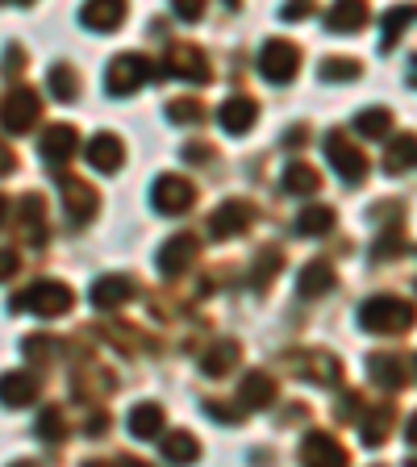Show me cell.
<instances>
[{
	"instance_id": "50",
	"label": "cell",
	"mask_w": 417,
	"mask_h": 467,
	"mask_svg": "<svg viewBox=\"0 0 417 467\" xmlns=\"http://www.w3.org/2000/svg\"><path fill=\"white\" fill-rule=\"evenodd\" d=\"M409 84L417 88V58H413V67H409Z\"/></svg>"
},
{
	"instance_id": "20",
	"label": "cell",
	"mask_w": 417,
	"mask_h": 467,
	"mask_svg": "<svg viewBox=\"0 0 417 467\" xmlns=\"http://www.w3.org/2000/svg\"><path fill=\"white\" fill-rule=\"evenodd\" d=\"M79 17H84L88 29L109 34V29H117V26H121V17H126V0H88Z\"/></svg>"
},
{
	"instance_id": "38",
	"label": "cell",
	"mask_w": 417,
	"mask_h": 467,
	"mask_svg": "<svg viewBox=\"0 0 417 467\" xmlns=\"http://www.w3.org/2000/svg\"><path fill=\"white\" fill-rule=\"evenodd\" d=\"M204 413L214 421H225V426H238L243 421V413H246V405L238 400V405H230V400H204Z\"/></svg>"
},
{
	"instance_id": "1",
	"label": "cell",
	"mask_w": 417,
	"mask_h": 467,
	"mask_svg": "<svg viewBox=\"0 0 417 467\" xmlns=\"http://www.w3.org/2000/svg\"><path fill=\"white\" fill-rule=\"evenodd\" d=\"M417 321V309L405 296H368L360 305V326L368 334H405Z\"/></svg>"
},
{
	"instance_id": "40",
	"label": "cell",
	"mask_w": 417,
	"mask_h": 467,
	"mask_svg": "<svg viewBox=\"0 0 417 467\" xmlns=\"http://www.w3.org/2000/svg\"><path fill=\"white\" fill-rule=\"evenodd\" d=\"M21 355H26L29 363L50 359V355H55V342H50V338H42V334H34V338H26V342H21Z\"/></svg>"
},
{
	"instance_id": "10",
	"label": "cell",
	"mask_w": 417,
	"mask_h": 467,
	"mask_svg": "<svg viewBox=\"0 0 417 467\" xmlns=\"http://www.w3.org/2000/svg\"><path fill=\"white\" fill-rule=\"evenodd\" d=\"M196 254H201V243H196L193 234H175V238H167V243L159 246L155 263L163 275H184L196 263Z\"/></svg>"
},
{
	"instance_id": "28",
	"label": "cell",
	"mask_w": 417,
	"mask_h": 467,
	"mask_svg": "<svg viewBox=\"0 0 417 467\" xmlns=\"http://www.w3.org/2000/svg\"><path fill=\"white\" fill-rule=\"evenodd\" d=\"M47 88H50V97L63 100V105H71V100L79 97V76L71 63H55V67L47 71Z\"/></svg>"
},
{
	"instance_id": "9",
	"label": "cell",
	"mask_w": 417,
	"mask_h": 467,
	"mask_svg": "<svg viewBox=\"0 0 417 467\" xmlns=\"http://www.w3.org/2000/svg\"><path fill=\"white\" fill-rule=\"evenodd\" d=\"M167 76H180V79H188V84H209L214 67H209V58H204L201 47L175 42V47L167 50Z\"/></svg>"
},
{
	"instance_id": "49",
	"label": "cell",
	"mask_w": 417,
	"mask_h": 467,
	"mask_svg": "<svg viewBox=\"0 0 417 467\" xmlns=\"http://www.w3.org/2000/svg\"><path fill=\"white\" fill-rule=\"evenodd\" d=\"M5 217H9V201L0 196V225H5Z\"/></svg>"
},
{
	"instance_id": "25",
	"label": "cell",
	"mask_w": 417,
	"mask_h": 467,
	"mask_svg": "<svg viewBox=\"0 0 417 467\" xmlns=\"http://www.w3.org/2000/svg\"><path fill=\"white\" fill-rule=\"evenodd\" d=\"M368 376L376 379L380 389L397 392L401 384H405V363H401L397 355H368Z\"/></svg>"
},
{
	"instance_id": "13",
	"label": "cell",
	"mask_w": 417,
	"mask_h": 467,
	"mask_svg": "<svg viewBox=\"0 0 417 467\" xmlns=\"http://www.w3.org/2000/svg\"><path fill=\"white\" fill-rule=\"evenodd\" d=\"M301 459L305 463H321V467H342L347 463V451H342V442L330 438L326 430H313L301 442Z\"/></svg>"
},
{
	"instance_id": "21",
	"label": "cell",
	"mask_w": 417,
	"mask_h": 467,
	"mask_svg": "<svg viewBox=\"0 0 417 467\" xmlns=\"http://www.w3.org/2000/svg\"><path fill=\"white\" fill-rule=\"evenodd\" d=\"M88 163L97 167V171H117V167L126 163V146L117 134H97L88 142Z\"/></svg>"
},
{
	"instance_id": "29",
	"label": "cell",
	"mask_w": 417,
	"mask_h": 467,
	"mask_svg": "<svg viewBox=\"0 0 417 467\" xmlns=\"http://www.w3.org/2000/svg\"><path fill=\"white\" fill-rule=\"evenodd\" d=\"M234 363H238V342L222 338L214 350H209V355H204L201 371H204V376H217V379H222V376H230V371H234Z\"/></svg>"
},
{
	"instance_id": "32",
	"label": "cell",
	"mask_w": 417,
	"mask_h": 467,
	"mask_svg": "<svg viewBox=\"0 0 417 467\" xmlns=\"http://www.w3.org/2000/svg\"><path fill=\"white\" fill-rule=\"evenodd\" d=\"M17 217L21 222H26V234H29V243H42V238H47V222H42V196H21L17 201Z\"/></svg>"
},
{
	"instance_id": "27",
	"label": "cell",
	"mask_w": 417,
	"mask_h": 467,
	"mask_svg": "<svg viewBox=\"0 0 417 467\" xmlns=\"http://www.w3.org/2000/svg\"><path fill=\"white\" fill-rule=\"evenodd\" d=\"M417 21V5H397V9L384 13V29H380V50H392L405 34V26Z\"/></svg>"
},
{
	"instance_id": "14",
	"label": "cell",
	"mask_w": 417,
	"mask_h": 467,
	"mask_svg": "<svg viewBox=\"0 0 417 467\" xmlns=\"http://www.w3.org/2000/svg\"><path fill=\"white\" fill-rule=\"evenodd\" d=\"M368 17H371L368 0H334V9L326 13V29L330 34H360L368 26Z\"/></svg>"
},
{
	"instance_id": "35",
	"label": "cell",
	"mask_w": 417,
	"mask_h": 467,
	"mask_svg": "<svg viewBox=\"0 0 417 467\" xmlns=\"http://www.w3.org/2000/svg\"><path fill=\"white\" fill-rule=\"evenodd\" d=\"M318 76L326 79V84H350V79H360V63H355V58H326V63H321L318 67Z\"/></svg>"
},
{
	"instance_id": "26",
	"label": "cell",
	"mask_w": 417,
	"mask_h": 467,
	"mask_svg": "<svg viewBox=\"0 0 417 467\" xmlns=\"http://www.w3.org/2000/svg\"><path fill=\"white\" fill-rule=\"evenodd\" d=\"M321 188V175H318V167H309V163H288L284 167V192L288 196H313Z\"/></svg>"
},
{
	"instance_id": "31",
	"label": "cell",
	"mask_w": 417,
	"mask_h": 467,
	"mask_svg": "<svg viewBox=\"0 0 417 467\" xmlns=\"http://www.w3.org/2000/svg\"><path fill=\"white\" fill-rule=\"evenodd\" d=\"M392 418H397V413H392V405H376V409H371L368 418H363V442H368V447H380V442L389 438V430H392Z\"/></svg>"
},
{
	"instance_id": "34",
	"label": "cell",
	"mask_w": 417,
	"mask_h": 467,
	"mask_svg": "<svg viewBox=\"0 0 417 467\" xmlns=\"http://www.w3.org/2000/svg\"><path fill=\"white\" fill-rule=\"evenodd\" d=\"M389 126H392L389 109H363V113L355 117V134H363V138H384Z\"/></svg>"
},
{
	"instance_id": "6",
	"label": "cell",
	"mask_w": 417,
	"mask_h": 467,
	"mask_svg": "<svg viewBox=\"0 0 417 467\" xmlns=\"http://www.w3.org/2000/svg\"><path fill=\"white\" fill-rule=\"evenodd\" d=\"M38 117H42V97L34 88H13L5 109H0V121H5L9 134H29L38 126Z\"/></svg>"
},
{
	"instance_id": "18",
	"label": "cell",
	"mask_w": 417,
	"mask_h": 467,
	"mask_svg": "<svg viewBox=\"0 0 417 467\" xmlns=\"http://www.w3.org/2000/svg\"><path fill=\"white\" fill-rule=\"evenodd\" d=\"M76 150H79V134L71 126H50L47 134H42V159H47L50 167H63Z\"/></svg>"
},
{
	"instance_id": "17",
	"label": "cell",
	"mask_w": 417,
	"mask_h": 467,
	"mask_svg": "<svg viewBox=\"0 0 417 467\" xmlns=\"http://www.w3.org/2000/svg\"><path fill=\"white\" fill-rule=\"evenodd\" d=\"M88 296H92L97 309H121V305L134 296V280H130V275H100Z\"/></svg>"
},
{
	"instance_id": "33",
	"label": "cell",
	"mask_w": 417,
	"mask_h": 467,
	"mask_svg": "<svg viewBox=\"0 0 417 467\" xmlns=\"http://www.w3.org/2000/svg\"><path fill=\"white\" fill-rule=\"evenodd\" d=\"M305 359L313 363V368H305V376L318 379V384H339V379H342L339 359H334V355H326V350H309Z\"/></svg>"
},
{
	"instance_id": "39",
	"label": "cell",
	"mask_w": 417,
	"mask_h": 467,
	"mask_svg": "<svg viewBox=\"0 0 417 467\" xmlns=\"http://www.w3.org/2000/svg\"><path fill=\"white\" fill-rule=\"evenodd\" d=\"M276 267H280V251H263L259 263H255V272H251V288H267V280L276 275Z\"/></svg>"
},
{
	"instance_id": "19",
	"label": "cell",
	"mask_w": 417,
	"mask_h": 467,
	"mask_svg": "<svg viewBox=\"0 0 417 467\" xmlns=\"http://www.w3.org/2000/svg\"><path fill=\"white\" fill-rule=\"evenodd\" d=\"M130 434L138 438V442H151V438H163V405H155V400H142V405L130 409L126 418Z\"/></svg>"
},
{
	"instance_id": "24",
	"label": "cell",
	"mask_w": 417,
	"mask_h": 467,
	"mask_svg": "<svg viewBox=\"0 0 417 467\" xmlns=\"http://www.w3.org/2000/svg\"><path fill=\"white\" fill-rule=\"evenodd\" d=\"M334 225H339V213H334L330 204H309L297 217V234H305V238H326Z\"/></svg>"
},
{
	"instance_id": "4",
	"label": "cell",
	"mask_w": 417,
	"mask_h": 467,
	"mask_svg": "<svg viewBox=\"0 0 417 467\" xmlns=\"http://www.w3.org/2000/svg\"><path fill=\"white\" fill-rule=\"evenodd\" d=\"M321 146H326V159H330V167L339 171V180H347V184H363V180H368V159H363V150L350 142L342 130H330Z\"/></svg>"
},
{
	"instance_id": "44",
	"label": "cell",
	"mask_w": 417,
	"mask_h": 467,
	"mask_svg": "<svg viewBox=\"0 0 417 467\" xmlns=\"http://www.w3.org/2000/svg\"><path fill=\"white\" fill-rule=\"evenodd\" d=\"M17 251H0V284L5 280H13V275H17Z\"/></svg>"
},
{
	"instance_id": "51",
	"label": "cell",
	"mask_w": 417,
	"mask_h": 467,
	"mask_svg": "<svg viewBox=\"0 0 417 467\" xmlns=\"http://www.w3.org/2000/svg\"><path fill=\"white\" fill-rule=\"evenodd\" d=\"M225 5H230V9H238V0H225Z\"/></svg>"
},
{
	"instance_id": "36",
	"label": "cell",
	"mask_w": 417,
	"mask_h": 467,
	"mask_svg": "<svg viewBox=\"0 0 417 467\" xmlns=\"http://www.w3.org/2000/svg\"><path fill=\"white\" fill-rule=\"evenodd\" d=\"M34 434H38L42 442H63V434H68V430H63V409H47L38 418V426H34Z\"/></svg>"
},
{
	"instance_id": "46",
	"label": "cell",
	"mask_w": 417,
	"mask_h": 467,
	"mask_svg": "<svg viewBox=\"0 0 417 467\" xmlns=\"http://www.w3.org/2000/svg\"><path fill=\"white\" fill-rule=\"evenodd\" d=\"M105 426H109L105 413H92V418H88V438H100L105 434Z\"/></svg>"
},
{
	"instance_id": "22",
	"label": "cell",
	"mask_w": 417,
	"mask_h": 467,
	"mask_svg": "<svg viewBox=\"0 0 417 467\" xmlns=\"http://www.w3.org/2000/svg\"><path fill=\"white\" fill-rule=\"evenodd\" d=\"M417 167V134H397L389 146H384V171L389 175H401Z\"/></svg>"
},
{
	"instance_id": "8",
	"label": "cell",
	"mask_w": 417,
	"mask_h": 467,
	"mask_svg": "<svg viewBox=\"0 0 417 467\" xmlns=\"http://www.w3.org/2000/svg\"><path fill=\"white\" fill-rule=\"evenodd\" d=\"M151 201H155V209L163 217H180V213H188V209H193L196 188L188 184L184 175H159L155 188H151Z\"/></svg>"
},
{
	"instance_id": "48",
	"label": "cell",
	"mask_w": 417,
	"mask_h": 467,
	"mask_svg": "<svg viewBox=\"0 0 417 467\" xmlns=\"http://www.w3.org/2000/svg\"><path fill=\"white\" fill-rule=\"evenodd\" d=\"M409 442H413V447H417V413H413V418H409Z\"/></svg>"
},
{
	"instance_id": "42",
	"label": "cell",
	"mask_w": 417,
	"mask_h": 467,
	"mask_svg": "<svg viewBox=\"0 0 417 467\" xmlns=\"http://www.w3.org/2000/svg\"><path fill=\"white\" fill-rule=\"evenodd\" d=\"M172 9H175V17L201 21L204 17V0H172Z\"/></svg>"
},
{
	"instance_id": "2",
	"label": "cell",
	"mask_w": 417,
	"mask_h": 467,
	"mask_svg": "<svg viewBox=\"0 0 417 467\" xmlns=\"http://www.w3.org/2000/svg\"><path fill=\"white\" fill-rule=\"evenodd\" d=\"M71 305H76V292L63 280H38V284H29L26 292H17L9 301V309L38 313V317H63V313H71Z\"/></svg>"
},
{
	"instance_id": "45",
	"label": "cell",
	"mask_w": 417,
	"mask_h": 467,
	"mask_svg": "<svg viewBox=\"0 0 417 467\" xmlns=\"http://www.w3.org/2000/svg\"><path fill=\"white\" fill-rule=\"evenodd\" d=\"M17 167V155L9 150V142H0V175H9Z\"/></svg>"
},
{
	"instance_id": "37",
	"label": "cell",
	"mask_w": 417,
	"mask_h": 467,
	"mask_svg": "<svg viewBox=\"0 0 417 467\" xmlns=\"http://www.w3.org/2000/svg\"><path fill=\"white\" fill-rule=\"evenodd\" d=\"M167 117H172L175 126H196V121H201L204 117V109H201V100H172V105H167Z\"/></svg>"
},
{
	"instance_id": "23",
	"label": "cell",
	"mask_w": 417,
	"mask_h": 467,
	"mask_svg": "<svg viewBox=\"0 0 417 467\" xmlns=\"http://www.w3.org/2000/svg\"><path fill=\"white\" fill-rule=\"evenodd\" d=\"M238 400H243L246 409H267L276 400V379L267 376V371H251V376L243 379V389H238Z\"/></svg>"
},
{
	"instance_id": "54",
	"label": "cell",
	"mask_w": 417,
	"mask_h": 467,
	"mask_svg": "<svg viewBox=\"0 0 417 467\" xmlns=\"http://www.w3.org/2000/svg\"><path fill=\"white\" fill-rule=\"evenodd\" d=\"M413 363H417V359H413Z\"/></svg>"
},
{
	"instance_id": "16",
	"label": "cell",
	"mask_w": 417,
	"mask_h": 467,
	"mask_svg": "<svg viewBox=\"0 0 417 467\" xmlns=\"http://www.w3.org/2000/svg\"><path fill=\"white\" fill-rule=\"evenodd\" d=\"M334 284H339V275H334V267H330L326 259L305 263V272L297 275V292H301L305 301H318V296L334 292Z\"/></svg>"
},
{
	"instance_id": "15",
	"label": "cell",
	"mask_w": 417,
	"mask_h": 467,
	"mask_svg": "<svg viewBox=\"0 0 417 467\" xmlns=\"http://www.w3.org/2000/svg\"><path fill=\"white\" fill-rule=\"evenodd\" d=\"M259 117V105L251 97H225L222 109H217V121H222L225 134H246Z\"/></svg>"
},
{
	"instance_id": "11",
	"label": "cell",
	"mask_w": 417,
	"mask_h": 467,
	"mask_svg": "<svg viewBox=\"0 0 417 467\" xmlns=\"http://www.w3.org/2000/svg\"><path fill=\"white\" fill-rule=\"evenodd\" d=\"M58 188H63V209H68L71 225H84L97 217L100 201H97V188H88L84 180H71V175H63L58 180Z\"/></svg>"
},
{
	"instance_id": "47",
	"label": "cell",
	"mask_w": 417,
	"mask_h": 467,
	"mask_svg": "<svg viewBox=\"0 0 417 467\" xmlns=\"http://www.w3.org/2000/svg\"><path fill=\"white\" fill-rule=\"evenodd\" d=\"M305 138H309V134H305V126H297V130H292V134H288V146H301Z\"/></svg>"
},
{
	"instance_id": "30",
	"label": "cell",
	"mask_w": 417,
	"mask_h": 467,
	"mask_svg": "<svg viewBox=\"0 0 417 467\" xmlns=\"http://www.w3.org/2000/svg\"><path fill=\"white\" fill-rule=\"evenodd\" d=\"M163 459L167 463H193L201 459V442L184 430H175V434H163Z\"/></svg>"
},
{
	"instance_id": "43",
	"label": "cell",
	"mask_w": 417,
	"mask_h": 467,
	"mask_svg": "<svg viewBox=\"0 0 417 467\" xmlns=\"http://www.w3.org/2000/svg\"><path fill=\"white\" fill-rule=\"evenodd\" d=\"M313 13V0H288L284 5V21H301V17H309Z\"/></svg>"
},
{
	"instance_id": "53",
	"label": "cell",
	"mask_w": 417,
	"mask_h": 467,
	"mask_svg": "<svg viewBox=\"0 0 417 467\" xmlns=\"http://www.w3.org/2000/svg\"><path fill=\"white\" fill-rule=\"evenodd\" d=\"M0 5H5V0H0Z\"/></svg>"
},
{
	"instance_id": "52",
	"label": "cell",
	"mask_w": 417,
	"mask_h": 467,
	"mask_svg": "<svg viewBox=\"0 0 417 467\" xmlns=\"http://www.w3.org/2000/svg\"><path fill=\"white\" fill-rule=\"evenodd\" d=\"M21 5H29V0H21Z\"/></svg>"
},
{
	"instance_id": "3",
	"label": "cell",
	"mask_w": 417,
	"mask_h": 467,
	"mask_svg": "<svg viewBox=\"0 0 417 467\" xmlns=\"http://www.w3.org/2000/svg\"><path fill=\"white\" fill-rule=\"evenodd\" d=\"M301 71V47L288 38H272L259 50V76L267 84H292Z\"/></svg>"
},
{
	"instance_id": "5",
	"label": "cell",
	"mask_w": 417,
	"mask_h": 467,
	"mask_svg": "<svg viewBox=\"0 0 417 467\" xmlns=\"http://www.w3.org/2000/svg\"><path fill=\"white\" fill-rule=\"evenodd\" d=\"M146 79H155V67H151V58H142V55H117L105 71V88L113 97H130Z\"/></svg>"
},
{
	"instance_id": "12",
	"label": "cell",
	"mask_w": 417,
	"mask_h": 467,
	"mask_svg": "<svg viewBox=\"0 0 417 467\" xmlns=\"http://www.w3.org/2000/svg\"><path fill=\"white\" fill-rule=\"evenodd\" d=\"M38 400V376L34 371H5L0 376V405L5 409H26Z\"/></svg>"
},
{
	"instance_id": "7",
	"label": "cell",
	"mask_w": 417,
	"mask_h": 467,
	"mask_svg": "<svg viewBox=\"0 0 417 467\" xmlns=\"http://www.w3.org/2000/svg\"><path fill=\"white\" fill-rule=\"evenodd\" d=\"M251 222H255L251 201L230 196V201H222L214 213H209V234H214L217 243H230V238H238L243 230H251Z\"/></svg>"
},
{
	"instance_id": "41",
	"label": "cell",
	"mask_w": 417,
	"mask_h": 467,
	"mask_svg": "<svg viewBox=\"0 0 417 467\" xmlns=\"http://www.w3.org/2000/svg\"><path fill=\"white\" fill-rule=\"evenodd\" d=\"M0 71H5V76H21V71H26V50L5 47V63H0Z\"/></svg>"
}]
</instances>
